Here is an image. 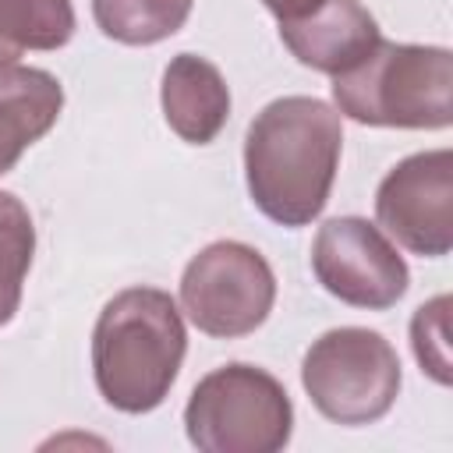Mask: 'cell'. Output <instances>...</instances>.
Returning a JSON list of instances; mask_svg holds the SVG:
<instances>
[{
  "mask_svg": "<svg viewBox=\"0 0 453 453\" xmlns=\"http://www.w3.org/2000/svg\"><path fill=\"white\" fill-rule=\"evenodd\" d=\"M375 219L407 251L442 258L453 248V152L432 149L396 163L375 191Z\"/></svg>",
  "mask_w": 453,
  "mask_h": 453,
  "instance_id": "cell-8",
  "label": "cell"
},
{
  "mask_svg": "<svg viewBox=\"0 0 453 453\" xmlns=\"http://www.w3.org/2000/svg\"><path fill=\"white\" fill-rule=\"evenodd\" d=\"M343 149L340 113L315 96L262 106L244 134L248 195L280 226H308L329 202Z\"/></svg>",
  "mask_w": 453,
  "mask_h": 453,
  "instance_id": "cell-1",
  "label": "cell"
},
{
  "mask_svg": "<svg viewBox=\"0 0 453 453\" xmlns=\"http://www.w3.org/2000/svg\"><path fill=\"white\" fill-rule=\"evenodd\" d=\"M188 350L177 301L156 287H127L110 297L92 329V372L103 400L124 414L156 411Z\"/></svg>",
  "mask_w": 453,
  "mask_h": 453,
  "instance_id": "cell-2",
  "label": "cell"
},
{
  "mask_svg": "<svg viewBox=\"0 0 453 453\" xmlns=\"http://www.w3.org/2000/svg\"><path fill=\"white\" fill-rule=\"evenodd\" d=\"M60 110L64 88L50 71L18 64L0 71V177L57 124Z\"/></svg>",
  "mask_w": 453,
  "mask_h": 453,
  "instance_id": "cell-11",
  "label": "cell"
},
{
  "mask_svg": "<svg viewBox=\"0 0 453 453\" xmlns=\"http://www.w3.org/2000/svg\"><path fill=\"white\" fill-rule=\"evenodd\" d=\"M184 428L202 453H276L290 442L294 407L276 375L234 361L198 379Z\"/></svg>",
  "mask_w": 453,
  "mask_h": 453,
  "instance_id": "cell-4",
  "label": "cell"
},
{
  "mask_svg": "<svg viewBox=\"0 0 453 453\" xmlns=\"http://www.w3.org/2000/svg\"><path fill=\"white\" fill-rule=\"evenodd\" d=\"M311 273L343 304L386 311L411 283L403 255L393 241L361 216L326 219L311 241Z\"/></svg>",
  "mask_w": 453,
  "mask_h": 453,
  "instance_id": "cell-7",
  "label": "cell"
},
{
  "mask_svg": "<svg viewBox=\"0 0 453 453\" xmlns=\"http://www.w3.org/2000/svg\"><path fill=\"white\" fill-rule=\"evenodd\" d=\"M290 57L322 74H343L379 46V25L357 0H322L301 18L280 21Z\"/></svg>",
  "mask_w": 453,
  "mask_h": 453,
  "instance_id": "cell-9",
  "label": "cell"
},
{
  "mask_svg": "<svg viewBox=\"0 0 453 453\" xmlns=\"http://www.w3.org/2000/svg\"><path fill=\"white\" fill-rule=\"evenodd\" d=\"M35 251V226L21 198L0 191V326H7L21 304V287Z\"/></svg>",
  "mask_w": 453,
  "mask_h": 453,
  "instance_id": "cell-14",
  "label": "cell"
},
{
  "mask_svg": "<svg viewBox=\"0 0 453 453\" xmlns=\"http://www.w3.org/2000/svg\"><path fill=\"white\" fill-rule=\"evenodd\" d=\"M446 322H449V297L439 294L428 304H421L411 319V347L421 365L439 386H449V343H446Z\"/></svg>",
  "mask_w": 453,
  "mask_h": 453,
  "instance_id": "cell-15",
  "label": "cell"
},
{
  "mask_svg": "<svg viewBox=\"0 0 453 453\" xmlns=\"http://www.w3.org/2000/svg\"><path fill=\"white\" fill-rule=\"evenodd\" d=\"M159 103L170 131L191 145H209L230 117V88L219 67L198 53H177L166 64Z\"/></svg>",
  "mask_w": 453,
  "mask_h": 453,
  "instance_id": "cell-10",
  "label": "cell"
},
{
  "mask_svg": "<svg viewBox=\"0 0 453 453\" xmlns=\"http://www.w3.org/2000/svg\"><path fill=\"white\" fill-rule=\"evenodd\" d=\"M301 382L322 418L336 425H372L396 403L400 357L382 333L343 326L308 347Z\"/></svg>",
  "mask_w": 453,
  "mask_h": 453,
  "instance_id": "cell-5",
  "label": "cell"
},
{
  "mask_svg": "<svg viewBox=\"0 0 453 453\" xmlns=\"http://www.w3.org/2000/svg\"><path fill=\"white\" fill-rule=\"evenodd\" d=\"M191 4L195 0H92V18L113 42L152 46L188 21Z\"/></svg>",
  "mask_w": 453,
  "mask_h": 453,
  "instance_id": "cell-13",
  "label": "cell"
},
{
  "mask_svg": "<svg viewBox=\"0 0 453 453\" xmlns=\"http://www.w3.org/2000/svg\"><path fill=\"white\" fill-rule=\"evenodd\" d=\"M74 35L71 0H0V71L28 50H60Z\"/></svg>",
  "mask_w": 453,
  "mask_h": 453,
  "instance_id": "cell-12",
  "label": "cell"
},
{
  "mask_svg": "<svg viewBox=\"0 0 453 453\" xmlns=\"http://www.w3.org/2000/svg\"><path fill=\"white\" fill-rule=\"evenodd\" d=\"M262 4H265V11L276 14L280 21H290V18H301V14H308L311 7H319L322 0H262Z\"/></svg>",
  "mask_w": 453,
  "mask_h": 453,
  "instance_id": "cell-16",
  "label": "cell"
},
{
  "mask_svg": "<svg viewBox=\"0 0 453 453\" xmlns=\"http://www.w3.org/2000/svg\"><path fill=\"white\" fill-rule=\"evenodd\" d=\"M336 110L372 127L439 131L453 120V53L446 46L382 42L333 78Z\"/></svg>",
  "mask_w": 453,
  "mask_h": 453,
  "instance_id": "cell-3",
  "label": "cell"
},
{
  "mask_svg": "<svg viewBox=\"0 0 453 453\" xmlns=\"http://www.w3.org/2000/svg\"><path fill=\"white\" fill-rule=\"evenodd\" d=\"M276 301V276L269 262L241 244L216 241L202 248L180 276V304L195 329L216 340L255 333Z\"/></svg>",
  "mask_w": 453,
  "mask_h": 453,
  "instance_id": "cell-6",
  "label": "cell"
}]
</instances>
